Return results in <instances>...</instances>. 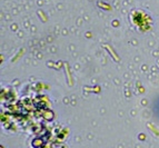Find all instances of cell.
<instances>
[{
  "label": "cell",
  "instance_id": "cell-1",
  "mask_svg": "<svg viewBox=\"0 0 159 148\" xmlns=\"http://www.w3.org/2000/svg\"><path fill=\"white\" fill-rule=\"evenodd\" d=\"M154 113L156 116L159 117V98L155 101V104H154Z\"/></svg>",
  "mask_w": 159,
  "mask_h": 148
}]
</instances>
